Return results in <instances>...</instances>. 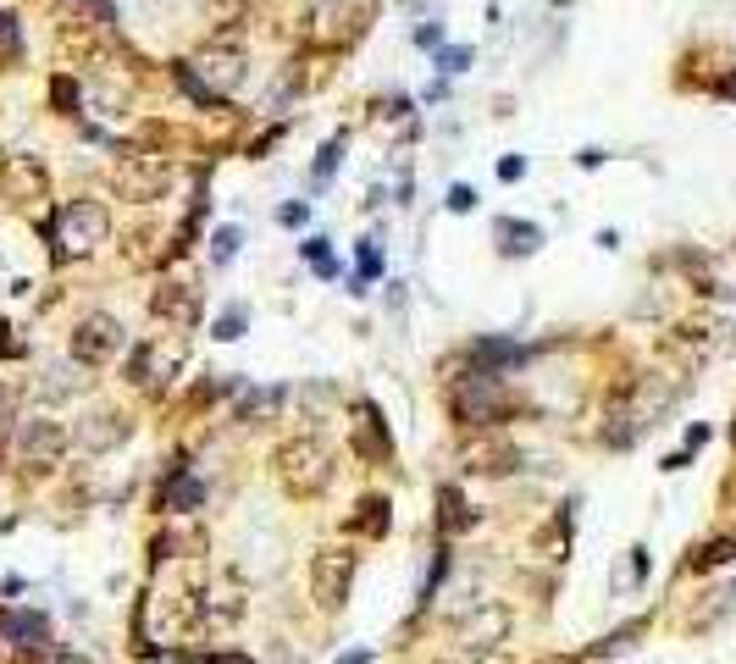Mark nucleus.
Returning <instances> with one entry per match:
<instances>
[{
  "instance_id": "f8f14e48",
  "label": "nucleus",
  "mask_w": 736,
  "mask_h": 664,
  "mask_svg": "<svg viewBox=\"0 0 736 664\" xmlns=\"http://www.w3.org/2000/svg\"><path fill=\"white\" fill-rule=\"evenodd\" d=\"M730 614H736V581H714V587H703V592L692 598V609L681 614V631H686V636H708V631H719Z\"/></svg>"
},
{
  "instance_id": "39448f33",
  "label": "nucleus",
  "mask_w": 736,
  "mask_h": 664,
  "mask_svg": "<svg viewBox=\"0 0 736 664\" xmlns=\"http://www.w3.org/2000/svg\"><path fill=\"white\" fill-rule=\"evenodd\" d=\"M56 233H62V255H95L111 238V211L100 200H73L62 211Z\"/></svg>"
},
{
  "instance_id": "a878e982",
  "label": "nucleus",
  "mask_w": 736,
  "mask_h": 664,
  "mask_svg": "<svg viewBox=\"0 0 736 664\" xmlns=\"http://www.w3.org/2000/svg\"><path fill=\"white\" fill-rule=\"evenodd\" d=\"M12 421H18V383L0 377V438L12 432Z\"/></svg>"
},
{
  "instance_id": "2eb2a0df",
  "label": "nucleus",
  "mask_w": 736,
  "mask_h": 664,
  "mask_svg": "<svg viewBox=\"0 0 736 664\" xmlns=\"http://www.w3.org/2000/svg\"><path fill=\"white\" fill-rule=\"evenodd\" d=\"M0 636L18 647H40L45 642V614L40 609H0Z\"/></svg>"
},
{
  "instance_id": "c756f323",
  "label": "nucleus",
  "mask_w": 736,
  "mask_h": 664,
  "mask_svg": "<svg viewBox=\"0 0 736 664\" xmlns=\"http://www.w3.org/2000/svg\"><path fill=\"white\" fill-rule=\"evenodd\" d=\"M51 95H56V106H62V111H73V106H78V89H73L67 78H56V84H51Z\"/></svg>"
},
{
  "instance_id": "9d476101",
  "label": "nucleus",
  "mask_w": 736,
  "mask_h": 664,
  "mask_svg": "<svg viewBox=\"0 0 736 664\" xmlns=\"http://www.w3.org/2000/svg\"><path fill=\"white\" fill-rule=\"evenodd\" d=\"M111 183H117L128 200L150 205V200H161V194L172 189V161H161V156H128V161H117Z\"/></svg>"
},
{
  "instance_id": "72a5a7b5",
  "label": "nucleus",
  "mask_w": 736,
  "mask_h": 664,
  "mask_svg": "<svg viewBox=\"0 0 736 664\" xmlns=\"http://www.w3.org/2000/svg\"><path fill=\"white\" fill-rule=\"evenodd\" d=\"M277 222H282V227H299V222H305V205H282Z\"/></svg>"
},
{
  "instance_id": "4be33fe9",
  "label": "nucleus",
  "mask_w": 736,
  "mask_h": 664,
  "mask_svg": "<svg viewBox=\"0 0 736 664\" xmlns=\"http://www.w3.org/2000/svg\"><path fill=\"white\" fill-rule=\"evenodd\" d=\"M29 664H89V658L67 642H40V647H29Z\"/></svg>"
},
{
  "instance_id": "e433bc0d",
  "label": "nucleus",
  "mask_w": 736,
  "mask_h": 664,
  "mask_svg": "<svg viewBox=\"0 0 736 664\" xmlns=\"http://www.w3.org/2000/svg\"><path fill=\"white\" fill-rule=\"evenodd\" d=\"M730 438H736V432H730Z\"/></svg>"
},
{
  "instance_id": "1a4fd4ad",
  "label": "nucleus",
  "mask_w": 736,
  "mask_h": 664,
  "mask_svg": "<svg viewBox=\"0 0 736 664\" xmlns=\"http://www.w3.org/2000/svg\"><path fill=\"white\" fill-rule=\"evenodd\" d=\"M730 344H736V326L730 321H681L670 332V350L686 355V366H703V361L725 355Z\"/></svg>"
},
{
  "instance_id": "20e7f679",
  "label": "nucleus",
  "mask_w": 736,
  "mask_h": 664,
  "mask_svg": "<svg viewBox=\"0 0 736 664\" xmlns=\"http://www.w3.org/2000/svg\"><path fill=\"white\" fill-rule=\"evenodd\" d=\"M354 587V554L349 548H316L310 554V603L321 614H338Z\"/></svg>"
},
{
  "instance_id": "423d86ee",
  "label": "nucleus",
  "mask_w": 736,
  "mask_h": 664,
  "mask_svg": "<svg viewBox=\"0 0 736 664\" xmlns=\"http://www.w3.org/2000/svg\"><path fill=\"white\" fill-rule=\"evenodd\" d=\"M67 449H73V432H67L56 416H34V421L18 427V454H23V465H34V471H56V465L67 460Z\"/></svg>"
},
{
  "instance_id": "412c9836",
  "label": "nucleus",
  "mask_w": 736,
  "mask_h": 664,
  "mask_svg": "<svg viewBox=\"0 0 736 664\" xmlns=\"http://www.w3.org/2000/svg\"><path fill=\"white\" fill-rule=\"evenodd\" d=\"M249 12V0H200V18L211 23V29H227V23H238Z\"/></svg>"
},
{
  "instance_id": "a211bd4d",
  "label": "nucleus",
  "mask_w": 736,
  "mask_h": 664,
  "mask_svg": "<svg viewBox=\"0 0 736 664\" xmlns=\"http://www.w3.org/2000/svg\"><path fill=\"white\" fill-rule=\"evenodd\" d=\"M349 532H360V537H383V532H388V499H365L360 515L349 521Z\"/></svg>"
},
{
  "instance_id": "393cba45",
  "label": "nucleus",
  "mask_w": 736,
  "mask_h": 664,
  "mask_svg": "<svg viewBox=\"0 0 736 664\" xmlns=\"http://www.w3.org/2000/svg\"><path fill=\"white\" fill-rule=\"evenodd\" d=\"M200 499H205V488H200V482H189V476H183L178 488H167V510H194Z\"/></svg>"
},
{
  "instance_id": "aec40b11",
  "label": "nucleus",
  "mask_w": 736,
  "mask_h": 664,
  "mask_svg": "<svg viewBox=\"0 0 736 664\" xmlns=\"http://www.w3.org/2000/svg\"><path fill=\"white\" fill-rule=\"evenodd\" d=\"M18 62H23V29L12 12H0V73L18 67Z\"/></svg>"
},
{
  "instance_id": "9b49d317",
  "label": "nucleus",
  "mask_w": 736,
  "mask_h": 664,
  "mask_svg": "<svg viewBox=\"0 0 736 664\" xmlns=\"http://www.w3.org/2000/svg\"><path fill=\"white\" fill-rule=\"evenodd\" d=\"M150 310H156V321H167V326H194L200 321V282L194 277H167V282H156V293H150Z\"/></svg>"
},
{
  "instance_id": "6ab92c4d",
  "label": "nucleus",
  "mask_w": 736,
  "mask_h": 664,
  "mask_svg": "<svg viewBox=\"0 0 736 664\" xmlns=\"http://www.w3.org/2000/svg\"><path fill=\"white\" fill-rule=\"evenodd\" d=\"M736 559V532H725V537H708L697 554H692V570H714V565H730Z\"/></svg>"
},
{
  "instance_id": "0eeeda50",
  "label": "nucleus",
  "mask_w": 736,
  "mask_h": 664,
  "mask_svg": "<svg viewBox=\"0 0 736 664\" xmlns=\"http://www.w3.org/2000/svg\"><path fill=\"white\" fill-rule=\"evenodd\" d=\"M510 625H515V620H510V609L488 598V603H477V609H466V614L455 620V642L477 658V653L504 647V642H510Z\"/></svg>"
},
{
  "instance_id": "cd10ccee",
  "label": "nucleus",
  "mask_w": 736,
  "mask_h": 664,
  "mask_svg": "<svg viewBox=\"0 0 736 664\" xmlns=\"http://www.w3.org/2000/svg\"><path fill=\"white\" fill-rule=\"evenodd\" d=\"M216 339H222V344L244 339V310H238V304H233V310H222V321H216Z\"/></svg>"
},
{
  "instance_id": "c85d7f7f",
  "label": "nucleus",
  "mask_w": 736,
  "mask_h": 664,
  "mask_svg": "<svg viewBox=\"0 0 736 664\" xmlns=\"http://www.w3.org/2000/svg\"><path fill=\"white\" fill-rule=\"evenodd\" d=\"M305 255H310V266H316L321 277H332V271H338V266H332V255H327V238H310V244H305Z\"/></svg>"
},
{
  "instance_id": "473e14b6",
  "label": "nucleus",
  "mask_w": 736,
  "mask_h": 664,
  "mask_svg": "<svg viewBox=\"0 0 736 664\" xmlns=\"http://www.w3.org/2000/svg\"><path fill=\"white\" fill-rule=\"evenodd\" d=\"M521 172H526V161H521V156H510V161H499V178H504V183H515Z\"/></svg>"
},
{
  "instance_id": "b1692460",
  "label": "nucleus",
  "mask_w": 736,
  "mask_h": 664,
  "mask_svg": "<svg viewBox=\"0 0 736 664\" xmlns=\"http://www.w3.org/2000/svg\"><path fill=\"white\" fill-rule=\"evenodd\" d=\"M73 372H78V361H73V366H51V372H45V399H67V394H78Z\"/></svg>"
},
{
  "instance_id": "2f4dec72",
  "label": "nucleus",
  "mask_w": 736,
  "mask_h": 664,
  "mask_svg": "<svg viewBox=\"0 0 736 664\" xmlns=\"http://www.w3.org/2000/svg\"><path fill=\"white\" fill-rule=\"evenodd\" d=\"M438 67H449V73H466V67H471V51H449Z\"/></svg>"
},
{
  "instance_id": "f704fd0d",
  "label": "nucleus",
  "mask_w": 736,
  "mask_h": 664,
  "mask_svg": "<svg viewBox=\"0 0 736 664\" xmlns=\"http://www.w3.org/2000/svg\"><path fill=\"white\" fill-rule=\"evenodd\" d=\"M719 95H725V100H736V67H730V78L719 84Z\"/></svg>"
},
{
  "instance_id": "7ed1b4c3",
  "label": "nucleus",
  "mask_w": 736,
  "mask_h": 664,
  "mask_svg": "<svg viewBox=\"0 0 736 664\" xmlns=\"http://www.w3.org/2000/svg\"><path fill=\"white\" fill-rule=\"evenodd\" d=\"M128 350V326L106 310H84L73 326V361L78 366H111Z\"/></svg>"
},
{
  "instance_id": "4468645a",
  "label": "nucleus",
  "mask_w": 736,
  "mask_h": 664,
  "mask_svg": "<svg viewBox=\"0 0 736 664\" xmlns=\"http://www.w3.org/2000/svg\"><path fill=\"white\" fill-rule=\"evenodd\" d=\"M128 432H134V427H128L117 410H95V416H84V427L73 432V443H78L84 454H111Z\"/></svg>"
},
{
  "instance_id": "bb28decb",
  "label": "nucleus",
  "mask_w": 736,
  "mask_h": 664,
  "mask_svg": "<svg viewBox=\"0 0 736 664\" xmlns=\"http://www.w3.org/2000/svg\"><path fill=\"white\" fill-rule=\"evenodd\" d=\"M233 255H238V227H216V238H211V260L227 266Z\"/></svg>"
},
{
  "instance_id": "6e6552de",
  "label": "nucleus",
  "mask_w": 736,
  "mask_h": 664,
  "mask_svg": "<svg viewBox=\"0 0 736 664\" xmlns=\"http://www.w3.org/2000/svg\"><path fill=\"white\" fill-rule=\"evenodd\" d=\"M189 67L200 73V84H205L211 95H233V89H244V78H249V56H244L233 40H211Z\"/></svg>"
},
{
  "instance_id": "c9c22d12",
  "label": "nucleus",
  "mask_w": 736,
  "mask_h": 664,
  "mask_svg": "<svg viewBox=\"0 0 736 664\" xmlns=\"http://www.w3.org/2000/svg\"><path fill=\"white\" fill-rule=\"evenodd\" d=\"M211 664H249L244 653H222V658H211Z\"/></svg>"
},
{
  "instance_id": "5701e85b",
  "label": "nucleus",
  "mask_w": 736,
  "mask_h": 664,
  "mask_svg": "<svg viewBox=\"0 0 736 664\" xmlns=\"http://www.w3.org/2000/svg\"><path fill=\"white\" fill-rule=\"evenodd\" d=\"M438 504H444V526H449V532L471 526V515H466V499H460V488H438Z\"/></svg>"
},
{
  "instance_id": "f3484780",
  "label": "nucleus",
  "mask_w": 736,
  "mask_h": 664,
  "mask_svg": "<svg viewBox=\"0 0 736 664\" xmlns=\"http://www.w3.org/2000/svg\"><path fill=\"white\" fill-rule=\"evenodd\" d=\"M499 238H504V255H532L543 244V227H532V222H499Z\"/></svg>"
},
{
  "instance_id": "f257e3e1",
  "label": "nucleus",
  "mask_w": 736,
  "mask_h": 664,
  "mask_svg": "<svg viewBox=\"0 0 736 664\" xmlns=\"http://www.w3.org/2000/svg\"><path fill=\"white\" fill-rule=\"evenodd\" d=\"M444 399H449L455 421H466V427H493V421L510 410V399H504V377H499L493 366L449 372V377H444Z\"/></svg>"
},
{
  "instance_id": "7c9ffc66",
  "label": "nucleus",
  "mask_w": 736,
  "mask_h": 664,
  "mask_svg": "<svg viewBox=\"0 0 736 664\" xmlns=\"http://www.w3.org/2000/svg\"><path fill=\"white\" fill-rule=\"evenodd\" d=\"M471 205H477V194H471L466 183H455V189H449V211H471Z\"/></svg>"
},
{
  "instance_id": "f03ea898",
  "label": "nucleus",
  "mask_w": 736,
  "mask_h": 664,
  "mask_svg": "<svg viewBox=\"0 0 736 664\" xmlns=\"http://www.w3.org/2000/svg\"><path fill=\"white\" fill-rule=\"evenodd\" d=\"M277 476L294 499H316L332 482V449L321 438H294V443L277 449Z\"/></svg>"
},
{
  "instance_id": "ddd939ff",
  "label": "nucleus",
  "mask_w": 736,
  "mask_h": 664,
  "mask_svg": "<svg viewBox=\"0 0 736 664\" xmlns=\"http://www.w3.org/2000/svg\"><path fill=\"white\" fill-rule=\"evenodd\" d=\"M0 194H7L12 205H40L45 200V167H40V156H23V150L0 156Z\"/></svg>"
},
{
  "instance_id": "dca6fc26",
  "label": "nucleus",
  "mask_w": 736,
  "mask_h": 664,
  "mask_svg": "<svg viewBox=\"0 0 736 664\" xmlns=\"http://www.w3.org/2000/svg\"><path fill=\"white\" fill-rule=\"evenodd\" d=\"M354 454H365V460H388L383 421H377V410H372V405H365V410H360V421H354Z\"/></svg>"
}]
</instances>
